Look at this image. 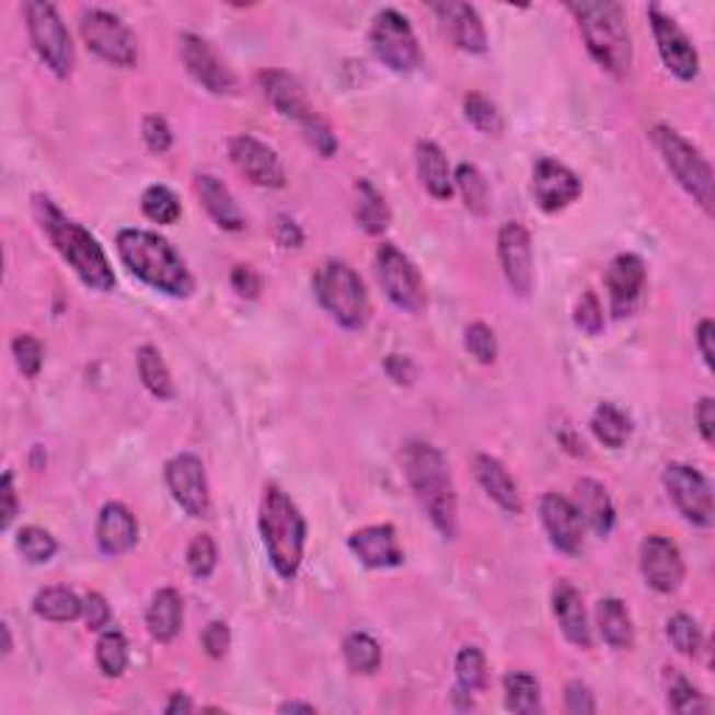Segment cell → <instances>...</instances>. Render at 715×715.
<instances>
[{"mask_svg": "<svg viewBox=\"0 0 715 715\" xmlns=\"http://www.w3.org/2000/svg\"><path fill=\"white\" fill-rule=\"evenodd\" d=\"M34 216H37L39 227H43V232L48 235V241L54 243V250L62 255V261L73 268L76 277H79L90 291H113V266L106 261V252L101 250V243L95 241L84 227L70 221L48 196H34Z\"/></svg>", "mask_w": 715, "mask_h": 715, "instance_id": "cell-1", "label": "cell"}, {"mask_svg": "<svg viewBox=\"0 0 715 715\" xmlns=\"http://www.w3.org/2000/svg\"><path fill=\"white\" fill-rule=\"evenodd\" d=\"M403 470L436 531L448 540H455L459 504H455L453 478H450L445 455L428 442H408L403 450Z\"/></svg>", "mask_w": 715, "mask_h": 715, "instance_id": "cell-2", "label": "cell"}, {"mask_svg": "<svg viewBox=\"0 0 715 715\" xmlns=\"http://www.w3.org/2000/svg\"><path fill=\"white\" fill-rule=\"evenodd\" d=\"M118 255L135 277L169 297H187L194 291V277L185 261L169 241L149 230H120Z\"/></svg>", "mask_w": 715, "mask_h": 715, "instance_id": "cell-3", "label": "cell"}, {"mask_svg": "<svg viewBox=\"0 0 715 715\" xmlns=\"http://www.w3.org/2000/svg\"><path fill=\"white\" fill-rule=\"evenodd\" d=\"M570 14L576 18L590 57L607 73L623 79L632 68V37L626 28V12L615 0H570Z\"/></svg>", "mask_w": 715, "mask_h": 715, "instance_id": "cell-4", "label": "cell"}, {"mask_svg": "<svg viewBox=\"0 0 715 715\" xmlns=\"http://www.w3.org/2000/svg\"><path fill=\"white\" fill-rule=\"evenodd\" d=\"M261 537L277 576L291 581L305 556L308 526L302 511L280 486H266L261 500Z\"/></svg>", "mask_w": 715, "mask_h": 715, "instance_id": "cell-5", "label": "cell"}, {"mask_svg": "<svg viewBox=\"0 0 715 715\" xmlns=\"http://www.w3.org/2000/svg\"><path fill=\"white\" fill-rule=\"evenodd\" d=\"M257 84H261L263 95H266L268 104L282 115V118L293 120V124L302 129L308 143L319 151L322 157H333L338 151V140L333 135V129L327 126V120L308 104L305 90L293 79L291 73H282V70H263L257 76Z\"/></svg>", "mask_w": 715, "mask_h": 715, "instance_id": "cell-6", "label": "cell"}, {"mask_svg": "<svg viewBox=\"0 0 715 715\" xmlns=\"http://www.w3.org/2000/svg\"><path fill=\"white\" fill-rule=\"evenodd\" d=\"M651 140L654 146H657L662 162H666V169L671 171L673 180L682 185L684 194L693 196V201H696L704 212H713V169H710V162L702 157V151L688 143L677 129L662 124L654 126Z\"/></svg>", "mask_w": 715, "mask_h": 715, "instance_id": "cell-7", "label": "cell"}, {"mask_svg": "<svg viewBox=\"0 0 715 715\" xmlns=\"http://www.w3.org/2000/svg\"><path fill=\"white\" fill-rule=\"evenodd\" d=\"M313 293L342 327L361 330L369 319V297L361 277L342 261H327L313 274Z\"/></svg>", "mask_w": 715, "mask_h": 715, "instance_id": "cell-8", "label": "cell"}, {"mask_svg": "<svg viewBox=\"0 0 715 715\" xmlns=\"http://www.w3.org/2000/svg\"><path fill=\"white\" fill-rule=\"evenodd\" d=\"M25 12V25H28V37H32L34 50L37 57L43 59L45 68L57 79H68L73 73V43H70V34L65 28L62 18H59L57 7L54 3H45V0H28L23 7Z\"/></svg>", "mask_w": 715, "mask_h": 715, "instance_id": "cell-9", "label": "cell"}, {"mask_svg": "<svg viewBox=\"0 0 715 715\" xmlns=\"http://www.w3.org/2000/svg\"><path fill=\"white\" fill-rule=\"evenodd\" d=\"M369 48H372L374 59L387 65L389 70H394V73H411L423 62L417 34L411 28L408 18L400 14L397 9L378 12V18L372 20V28H369Z\"/></svg>", "mask_w": 715, "mask_h": 715, "instance_id": "cell-10", "label": "cell"}, {"mask_svg": "<svg viewBox=\"0 0 715 715\" xmlns=\"http://www.w3.org/2000/svg\"><path fill=\"white\" fill-rule=\"evenodd\" d=\"M79 32L84 45L104 62L115 65V68H135L137 65V39L118 14L104 12V9H88L81 14Z\"/></svg>", "mask_w": 715, "mask_h": 715, "instance_id": "cell-11", "label": "cell"}, {"mask_svg": "<svg viewBox=\"0 0 715 715\" xmlns=\"http://www.w3.org/2000/svg\"><path fill=\"white\" fill-rule=\"evenodd\" d=\"M374 266H378L380 288H383V293L394 308L405 313L423 311L425 302H428L423 274L405 252H400L394 243H383L378 255H374Z\"/></svg>", "mask_w": 715, "mask_h": 715, "instance_id": "cell-12", "label": "cell"}, {"mask_svg": "<svg viewBox=\"0 0 715 715\" xmlns=\"http://www.w3.org/2000/svg\"><path fill=\"white\" fill-rule=\"evenodd\" d=\"M662 481L684 520L702 529L713 526V489L699 470L688 464H668Z\"/></svg>", "mask_w": 715, "mask_h": 715, "instance_id": "cell-13", "label": "cell"}, {"mask_svg": "<svg viewBox=\"0 0 715 715\" xmlns=\"http://www.w3.org/2000/svg\"><path fill=\"white\" fill-rule=\"evenodd\" d=\"M165 484L176 504L191 517H210V484L201 459L191 453H180L165 464Z\"/></svg>", "mask_w": 715, "mask_h": 715, "instance_id": "cell-14", "label": "cell"}, {"mask_svg": "<svg viewBox=\"0 0 715 715\" xmlns=\"http://www.w3.org/2000/svg\"><path fill=\"white\" fill-rule=\"evenodd\" d=\"M648 23H651L654 39H657V50L666 68L671 70L677 79L693 81L699 76V50L693 48L691 37L677 25V20L662 14L659 7H648Z\"/></svg>", "mask_w": 715, "mask_h": 715, "instance_id": "cell-15", "label": "cell"}, {"mask_svg": "<svg viewBox=\"0 0 715 715\" xmlns=\"http://www.w3.org/2000/svg\"><path fill=\"white\" fill-rule=\"evenodd\" d=\"M230 160L252 185L266 187V191H280L286 185V169H282L277 151L268 149L255 135L232 137Z\"/></svg>", "mask_w": 715, "mask_h": 715, "instance_id": "cell-16", "label": "cell"}, {"mask_svg": "<svg viewBox=\"0 0 715 715\" xmlns=\"http://www.w3.org/2000/svg\"><path fill=\"white\" fill-rule=\"evenodd\" d=\"M498 257L504 277L517 297H529L534 286V250H531L529 230L517 221L500 227Z\"/></svg>", "mask_w": 715, "mask_h": 715, "instance_id": "cell-17", "label": "cell"}, {"mask_svg": "<svg viewBox=\"0 0 715 715\" xmlns=\"http://www.w3.org/2000/svg\"><path fill=\"white\" fill-rule=\"evenodd\" d=\"M641 570L648 587L662 596H671L684 581V560L677 542L662 534L646 537L641 547Z\"/></svg>", "mask_w": 715, "mask_h": 715, "instance_id": "cell-18", "label": "cell"}, {"mask_svg": "<svg viewBox=\"0 0 715 715\" xmlns=\"http://www.w3.org/2000/svg\"><path fill=\"white\" fill-rule=\"evenodd\" d=\"M180 54L185 62L187 73L199 81L201 88L212 95H230L235 93V76L218 59L216 50L210 48L207 39H201L199 34H182L180 37Z\"/></svg>", "mask_w": 715, "mask_h": 715, "instance_id": "cell-19", "label": "cell"}, {"mask_svg": "<svg viewBox=\"0 0 715 715\" xmlns=\"http://www.w3.org/2000/svg\"><path fill=\"white\" fill-rule=\"evenodd\" d=\"M540 517L556 551L567 556H579L585 551V520H581L573 500L556 495V492H547L540 500Z\"/></svg>", "mask_w": 715, "mask_h": 715, "instance_id": "cell-20", "label": "cell"}, {"mask_svg": "<svg viewBox=\"0 0 715 715\" xmlns=\"http://www.w3.org/2000/svg\"><path fill=\"white\" fill-rule=\"evenodd\" d=\"M534 199L540 210L560 212L581 196V180L554 157H540L534 165Z\"/></svg>", "mask_w": 715, "mask_h": 715, "instance_id": "cell-21", "label": "cell"}, {"mask_svg": "<svg viewBox=\"0 0 715 715\" xmlns=\"http://www.w3.org/2000/svg\"><path fill=\"white\" fill-rule=\"evenodd\" d=\"M646 288V263L637 255H618L607 268V291L615 319L628 316Z\"/></svg>", "mask_w": 715, "mask_h": 715, "instance_id": "cell-22", "label": "cell"}, {"mask_svg": "<svg viewBox=\"0 0 715 715\" xmlns=\"http://www.w3.org/2000/svg\"><path fill=\"white\" fill-rule=\"evenodd\" d=\"M434 14L442 23L445 34L455 48L466 50V54H484L486 50V28L481 23V14L470 3H459V0H448V3H434Z\"/></svg>", "mask_w": 715, "mask_h": 715, "instance_id": "cell-23", "label": "cell"}, {"mask_svg": "<svg viewBox=\"0 0 715 715\" xmlns=\"http://www.w3.org/2000/svg\"><path fill=\"white\" fill-rule=\"evenodd\" d=\"M349 551H353L361 565L372 567V570H387V567L403 565V547L397 545V534L392 526H367V529L355 531L349 537Z\"/></svg>", "mask_w": 715, "mask_h": 715, "instance_id": "cell-24", "label": "cell"}, {"mask_svg": "<svg viewBox=\"0 0 715 715\" xmlns=\"http://www.w3.org/2000/svg\"><path fill=\"white\" fill-rule=\"evenodd\" d=\"M95 542L101 554L124 556L137 545V520L124 504H106L95 522Z\"/></svg>", "mask_w": 715, "mask_h": 715, "instance_id": "cell-25", "label": "cell"}, {"mask_svg": "<svg viewBox=\"0 0 715 715\" xmlns=\"http://www.w3.org/2000/svg\"><path fill=\"white\" fill-rule=\"evenodd\" d=\"M554 615L560 621L562 635L579 648H592V632L590 621H587L585 601H581L579 590L567 581H560L554 590Z\"/></svg>", "mask_w": 715, "mask_h": 715, "instance_id": "cell-26", "label": "cell"}, {"mask_svg": "<svg viewBox=\"0 0 715 715\" xmlns=\"http://www.w3.org/2000/svg\"><path fill=\"white\" fill-rule=\"evenodd\" d=\"M473 470H475V478H478V484L484 486L486 495H489V498L495 500L500 509L509 511V515H520L522 511L520 492H517L515 478L509 475V470L504 466V461H498L495 455L478 453L473 459Z\"/></svg>", "mask_w": 715, "mask_h": 715, "instance_id": "cell-27", "label": "cell"}, {"mask_svg": "<svg viewBox=\"0 0 715 715\" xmlns=\"http://www.w3.org/2000/svg\"><path fill=\"white\" fill-rule=\"evenodd\" d=\"M576 509L598 537H607L615 529V506H612L610 495L598 481L581 478L576 484Z\"/></svg>", "mask_w": 715, "mask_h": 715, "instance_id": "cell-28", "label": "cell"}, {"mask_svg": "<svg viewBox=\"0 0 715 715\" xmlns=\"http://www.w3.org/2000/svg\"><path fill=\"white\" fill-rule=\"evenodd\" d=\"M196 194H199L205 210L210 212V218L221 227V230L241 232L243 227H246L243 224V216L241 210H238L235 199H232V194L224 187V182H218L216 176L210 174L196 176Z\"/></svg>", "mask_w": 715, "mask_h": 715, "instance_id": "cell-29", "label": "cell"}, {"mask_svg": "<svg viewBox=\"0 0 715 715\" xmlns=\"http://www.w3.org/2000/svg\"><path fill=\"white\" fill-rule=\"evenodd\" d=\"M414 157H417V171L425 191H428L434 199L448 201L450 196H453L455 185H453V174H450L448 157L442 154V149H439L436 143H430V140H419Z\"/></svg>", "mask_w": 715, "mask_h": 715, "instance_id": "cell-30", "label": "cell"}, {"mask_svg": "<svg viewBox=\"0 0 715 715\" xmlns=\"http://www.w3.org/2000/svg\"><path fill=\"white\" fill-rule=\"evenodd\" d=\"M182 618H185V603H182V596L171 587L157 592L149 603V612H146V626H149V635L154 637L157 643H171L182 628Z\"/></svg>", "mask_w": 715, "mask_h": 715, "instance_id": "cell-31", "label": "cell"}, {"mask_svg": "<svg viewBox=\"0 0 715 715\" xmlns=\"http://www.w3.org/2000/svg\"><path fill=\"white\" fill-rule=\"evenodd\" d=\"M598 628H601V637L610 643L618 651H626V648L635 646V626H632V615H628L626 603L618 601V598H603L598 603Z\"/></svg>", "mask_w": 715, "mask_h": 715, "instance_id": "cell-32", "label": "cell"}, {"mask_svg": "<svg viewBox=\"0 0 715 715\" xmlns=\"http://www.w3.org/2000/svg\"><path fill=\"white\" fill-rule=\"evenodd\" d=\"M355 194H358V207H355L358 224L364 227L367 235H380L389 227V221H392V212H389L383 194L369 180H358Z\"/></svg>", "mask_w": 715, "mask_h": 715, "instance_id": "cell-33", "label": "cell"}, {"mask_svg": "<svg viewBox=\"0 0 715 715\" xmlns=\"http://www.w3.org/2000/svg\"><path fill=\"white\" fill-rule=\"evenodd\" d=\"M34 612L50 623H70L81 618V598L68 587H45L34 598Z\"/></svg>", "mask_w": 715, "mask_h": 715, "instance_id": "cell-34", "label": "cell"}, {"mask_svg": "<svg viewBox=\"0 0 715 715\" xmlns=\"http://www.w3.org/2000/svg\"><path fill=\"white\" fill-rule=\"evenodd\" d=\"M137 374L143 380V387L154 394L157 400L174 397V380H171L169 367L162 361V355L157 347H140L137 349Z\"/></svg>", "mask_w": 715, "mask_h": 715, "instance_id": "cell-35", "label": "cell"}, {"mask_svg": "<svg viewBox=\"0 0 715 715\" xmlns=\"http://www.w3.org/2000/svg\"><path fill=\"white\" fill-rule=\"evenodd\" d=\"M590 428L592 434H596L598 442H601L603 448H612V450H621L623 445H626L628 434H632V423H628V417L612 403L598 405L596 414H592L590 419Z\"/></svg>", "mask_w": 715, "mask_h": 715, "instance_id": "cell-36", "label": "cell"}, {"mask_svg": "<svg viewBox=\"0 0 715 715\" xmlns=\"http://www.w3.org/2000/svg\"><path fill=\"white\" fill-rule=\"evenodd\" d=\"M504 693H506V707L517 715H534L542 710V693L540 682L531 673H509L504 679Z\"/></svg>", "mask_w": 715, "mask_h": 715, "instance_id": "cell-37", "label": "cell"}, {"mask_svg": "<svg viewBox=\"0 0 715 715\" xmlns=\"http://www.w3.org/2000/svg\"><path fill=\"white\" fill-rule=\"evenodd\" d=\"M453 185L459 187L466 210L475 212V216H484L486 207H489V185H486L484 174L475 165H470V162H461L453 174Z\"/></svg>", "mask_w": 715, "mask_h": 715, "instance_id": "cell-38", "label": "cell"}, {"mask_svg": "<svg viewBox=\"0 0 715 715\" xmlns=\"http://www.w3.org/2000/svg\"><path fill=\"white\" fill-rule=\"evenodd\" d=\"M95 662H99L104 677H120L129 666V643L120 635L118 628H104V635L99 637L95 646Z\"/></svg>", "mask_w": 715, "mask_h": 715, "instance_id": "cell-39", "label": "cell"}, {"mask_svg": "<svg viewBox=\"0 0 715 715\" xmlns=\"http://www.w3.org/2000/svg\"><path fill=\"white\" fill-rule=\"evenodd\" d=\"M344 659H347L349 671L355 673H374L383 662V651L374 637L364 635V632H353L344 641Z\"/></svg>", "mask_w": 715, "mask_h": 715, "instance_id": "cell-40", "label": "cell"}, {"mask_svg": "<svg viewBox=\"0 0 715 715\" xmlns=\"http://www.w3.org/2000/svg\"><path fill=\"white\" fill-rule=\"evenodd\" d=\"M455 679L466 693H478L486 688V657L478 646H464L455 654Z\"/></svg>", "mask_w": 715, "mask_h": 715, "instance_id": "cell-41", "label": "cell"}, {"mask_svg": "<svg viewBox=\"0 0 715 715\" xmlns=\"http://www.w3.org/2000/svg\"><path fill=\"white\" fill-rule=\"evenodd\" d=\"M140 207H143V216L154 224H176L182 216L180 199L165 185H151L140 199Z\"/></svg>", "mask_w": 715, "mask_h": 715, "instance_id": "cell-42", "label": "cell"}, {"mask_svg": "<svg viewBox=\"0 0 715 715\" xmlns=\"http://www.w3.org/2000/svg\"><path fill=\"white\" fill-rule=\"evenodd\" d=\"M18 551L25 562L32 565H45L57 554V540L50 537V531L39 529V526H25L18 534Z\"/></svg>", "mask_w": 715, "mask_h": 715, "instance_id": "cell-43", "label": "cell"}, {"mask_svg": "<svg viewBox=\"0 0 715 715\" xmlns=\"http://www.w3.org/2000/svg\"><path fill=\"white\" fill-rule=\"evenodd\" d=\"M464 115L466 120L484 135L498 137L504 131V118H500L498 106L492 104L484 93H466L464 95Z\"/></svg>", "mask_w": 715, "mask_h": 715, "instance_id": "cell-44", "label": "cell"}, {"mask_svg": "<svg viewBox=\"0 0 715 715\" xmlns=\"http://www.w3.org/2000/svg\"><path fill=\"white\" fill-rule=\"evenodd\" d=\"M668 641H671V646L677 648L679 654H684V657H696V654L702 651L704 637L699 623L693 621L691 615L679 612V615H673L671 621H668Z\"/></svg>", "mask_w": 715, "mask_h": 715, "instance_id": "cell-45", "label": "cell"}, {"mask_svg": "<svg viewBox=\"0 0 715 715\" xmlns=\"http://www.w3.org/2000/svg\"><path fill=\"white\" fill-rule=\"evenodd\" d=\"M187 570H191V576L199 581L210 579L212 570H216L218 565V547L216 542H212L210 534H199L191 540V545H187Z\"/></svg>", "mask_w": 715, "mask_h": 715, "instance_id": "cell-46", "label": "cell"}, {"mask_svg": "<svg viewBox=\"0 0 715 715\" xmlns=\"http://www.w3.org/2000/svg\"><path fill=\"white\" fill-rule=\"evenodd\" d=\"M464 347L484 367L498 361V338H495L492 327H486L484 322H473L464 330Z\"/></svg>", "mask_w": 715, "mask_h": 715, "instance_id": "cell-47", "label": "cell"}, {"mask_svg": "<svg viewBox=\"0 0 715 715\" xmlns=\"http://www.w3.org/2000/svg\"><path fill=\"white\" fill-rule=\"evenodd\" d=\"M668 704H671L673 713H682V715H696V713H707L710 710L707 699H704L702 693H699V688H693L684 677L673 679L671 691H668Z\"/></svg>", "mask_w": 715, "mask_h": 715, "instance_id": "cell-48", "label": "cell"}, {"mask_svg": "<svg viewBox=\"0 0 715 715\" xmlns=\"http://www.w3.org/2000/svg\"><path fill=\"white\" fill-rule=\"evenodd\" d=\"M12 355L14 361H18V369L25 374V378H37L39 369H43V344L37 342L28 333H20L18 338L12 342Z\"/></svg>", "mask_w": 715, "mask_h": 715, "instance_id": "cell-49", "label": "cell"}, {"mask_svg": "<svg viewBox=\"0 0 715 715\" xmlns=\"http://www.w3.org/2000/svg\"><path fill=\"white\" fill-rule=\"evenodd\" d=\"M576 327L585 330L587 336H598L603 330V308L598 302L596 291H585L576 305Z\"/></svg>", "mask_w": 715, "mask_h": 715, "instance_id": "cell-50", "label": "cell"}, {"mask_svg": "<svg viewBox=\"0 0 715 715\" xmlns=\"http://www.w3.org/2000/svg\"><path fill=\"white\" fill-rule=\"evenodd\" d=\"M81 618H84L88 628L104 632L109 626V621H113V610H109V603H106V598L101 592H88L84 601H81Z\"/></svg>", "mask_w": 715, "mask_h": 715, "instance_id": "cell-51", "label": "cell"}, {"mask_svg": "<svg viewBox=\"0 0 715 715\" xmlns=\"http://www.w3.org/2000/svg\"><path fill=\"white\" fill-rule=\"evenodd\" d=\"M143 140L154 154H165L174 146V135H171L169 124L160 115H146L143 118Z\"/></svg>", "mask_w": 715, "mask_h": 715, "instance_id": "cell-52", "label": "cell"}, {"mask_svg": "<svg viewBox=\"0 0 715 715\" xmlns=\"http://www.w3.org/2000/svg\"><path fill=\"white\" fill-rule=\"evenodd\" d=\"M565 707L573 715H592L596 713V696H592V691L585 682L573 679L565 688Z\"/></svg>", "mask_w": 715, "mask_h": 715, "instance_id": "cell-53", "label": "cell"}, {"mask_svg": "<svg viewBox=\"0 0 715 715\" xmlns=\"http://www.w3.org/2000/svg\"><path fill=\"white\" fill-rule=\"evenodd\" d=\"M230 626H227L224 621H212L210 626L201 632V646H205V651L210 654L212 659H221L230 651Z\"/></svg>", "mask_w": 715, "mask_h": 715, "instance_id": "cell-54", "label": "cell"}, {"mask_svg": "<svg viewBox=\"0 0 715 715\" xmlns=\"http://www.w3.org/2000/svg\"><path fill=\"white\" fill-rule=\"evenodd\" d=\"M230 282H232V288L238 291V297L255 299L257 293H261V277H257L255 268H250V266H235V268H232Z\"/></svg>", "mask_w": 715, "mask_h": 715, "instance_id": "cell-55", "label": "cell"}, {"mask_svg": "<svg viewBox=\"0 0 715 715\" xmlns=\"http://www.w3.org/2000/svg\"><path fill=\"white\" fill-rule=\"evenodd\" d=\"M0 498H3V520H0V529L7 531L14 522V517H18V492H14L12 473H3V481H0Z\"/></svg>", "mask_w": 715, "mask_h": 715, "instance_id": "cell-56", "label": "cell"}, {"mask_svg": "<svg viewBox=\"0 0 715 715\" xmlns=\"http://www.w3.org/2000/svg\"><path fill=\"white\" fill-rule=\"evenodd\" d=\"M696 423H699V434H702L704 442L713 445V439H715V400L713 397L699 400Z\"/></svg>", "mask_w": 715, "mask_h": 715, "instance_id": "cell-57", "label": "cell"}, {"mask_svg": "<svg viewBox=\"0 0 715 715\" xmlns=\"http://www.w3.org/2000/svg\"><path fill=\"white\" fill-rule=\"evenodd\" d=\"M274 235H277V243H280V246H286V250H299V246H302V230H299L291 218H286V216L277 218V224H274Z\"/></svg>", "mask_w": 715, "mask_h": 715, "instance_id": "cell-58", "label": "cell"}, {"mask_svg": "<svg viewBox=\"0 0 715 715\" xmlns=\"http://www.w3.org/2000/svg\"><path fill=\"white\" fill-rule=\"evenodd\" d=\"M713 338H715V324L713 319H702L699 322V330H696V344H699V353H702L704 364H707V369H713Z\"/></svg>", "mask_w": 715, "mask_h": 715, "instance_id": "cell-59", "label": "cell"}, {"mask_svg": "<svg viewBox=\"0 0 715 715\" xmlns=\"http://www.w3.org/2000/svg\"><path fill=\"white\" fill-rule=\"evenodd\" d=\"M387 372L394 383H411V380H414V364H411L405 355H389Z\"/></svg>", "mask_w": 715, "mask_h": 715, "instance_id": "cell-60", "label": "cell"}, {"mask_svg": "<svg viewBox=\"0 0 715 715\" xmlns=\"http://www.w3.org/2000/svg\"><path fill=\"white\" fill-rule=\"evenodd\" d=\"M196 704L191 702V699L185 696V693H174V696L169 699V704H165V713L169 715H176V713H194Z\"/></svg>", "mask_w": 715, "mask_h": 715, "instance_id": "cell-61", "label": "cell"}, {"mask_svg": "<svg viewBox=\"0 0 715 715\" xmlns=\"http://www.w3.org/2000/svg\"><path fill=\"white\" fill-rule=\"evenodd\" d=\"M277 713H316V707L313 704H305V702H282L280 707H277Z\"/></svg>", "mask_w": 715, "mask_h": 715, "instance_id": "cell-62", "label": "cell"}, {"mask_svg": "<svg viewBox=\"0 0 715 715\" xmlns=\"http://www.w3.org/2000/svg\"><path fill=\"white\" fill-rule=\"evenodd\" d=\"M0 635H3V654H12V632H9V623H0Z\"/></svg>", "mask_w": 715, "mask_h": 715, "instance_id": "cell-63", "label": "cell"}]
</instances>
